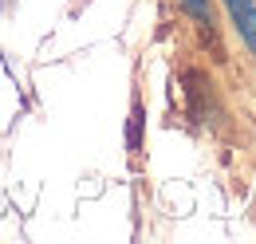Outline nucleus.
<instances>
[{
	"instance_id": "7ed1b4c3",
	"label": "nucleus",
	"mask_w": 256,
	"mask_h": 244,
	"mask_svg": "<svg viewBox=\"0 0 256 244\" xmlns=\"http://www.w3.org/2000/svg\"><path fill=\"white\" fill-rule=\"evenodd\" d=\"M186 8H190V16H197V20H209V4L205 0H182Z\"/></svg>"
},
{
	"instance_id": "f257e3e1",
	"label": "nucleus",
	"mask_w": 256,
	"mask_h": 244,
	"mask_svg": "<svg viewBox=\"0 0 256 244\" xmlns=\"http://www.w3.org/2000/svg\"><path fill=\"white\" fill-rule=\"evenodd\" d=\"M224 4H228V16H232V24L240 32L244 48L256 56V4L252 0H224Z\"/></svg>"
},
{
	"instance_id": "f03ea898",
	"label": "nucleus",
	"mask_w": 256,
	"mask_h": 244,
	"mask_svg": "<svg viewBox=\"0 0 256 244\" xmlns=\"http://www.w3.org/2000/svg\"><path fill=\"white\" fill-rule=\"evenodd\" d=\"M138 130H142V106H134V114H130V150H138Z\"/></svg>"
}]
</instances>
